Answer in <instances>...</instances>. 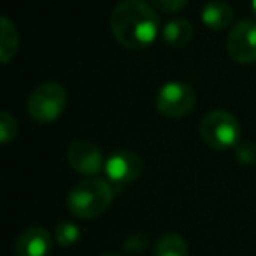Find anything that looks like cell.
<instances>
[{"instance_id":"obj_1","label":"cell","mask_w":256,"mask_h":256,"mask_svg":"<svg viewBox=\"0 0 256 256\" xmlns=\"http://www.w3.org/2000/svg\"><path fill=\"white\" fill-rule=\"evenodd\" d=\"M114 39L126 50L150 48L160 32V20L146 0H123L114 8L109 20Z\"/></svg>"},{"instance_id":"obj_2","label":"cell","mask_w":256,"mask_h":256,"mask_svg":"<svg viewBox=\"0 0 256 256\" xmlns=\"http://www.w3.org/2000/svg\"><path fill=\"white\" fill-rule=\"evenodd\" d=\"M112 188L104 179H86L68 192L67 207L79 220H95L112 204Z\"/></svg>"},{"instance_id":"obj_3","label":"cell","mask_w":256,"mask_h":256,"mask_svg":"<svg viewBox=\"0 0 256 256\" xmlns=\"http://www.w3.org/2000/svg\"><path fill=\"white\" fill-rule=\"evenodd\" d=\"M200 136L212 150H230L237 146L240 139V123L228 110H210L200 123Z\"/></svg>"},{"instance_id":"obj_4","label":"cell","mask_w":256,"mask_h":256,"mask_svg":"<svg viewBox=\"0 0 256 256\" xmlns=\"http://www.w3.org/2000/svg\"><path fill=\"white\" fill-rule=\"evenodd\" d=\"M67 107V92L60 82H44L28 96L26 110L37 123H53Z\"/></svg>"},{"instance_id":"obj_5","label":"cell","mask_w":256,"mask_h":256,"mask_svg":"<svg viewBox=\"0 0 256 256\" xmlns=\"http://www.w3.org/2000/svg\"><path fill=\"white\" fill-rule=\"evenodd\" d=\"M195 92L184 82L172 81L167 82L160 88L156 95V109L164 114L165 118L179 120L192 112L195 107Z\"/></svg>"},{"instance_id":"obj_6","label":"cell","mask_w":256,"mask_h":256,"mask_svg":"<svg viewBox=\"0 0 256 256\" xmlns=\"http://www.w3.org/2000/svg\"><path fill=\"white\" fill-rule=\"evenodd\" d=\"M226 51L237 64L248 65L256 62V23L244 20L230 30Z\"/></svg>"},{"instance_id":"obj_7","label":"cell","mask_w":256,"mask_h":256,"mask_svg":"<svg viewBox=\"0 0 256 256\" xmlns=\"http://www.w3.org/2000/svg\"><path fill=\"white\" fill-rule=\"evenodd\" d=\"M144 162L134 151L121 150L112 153L106 162V174L114 184L126 186L136 182L142 176Z\"/></svg>"},{"instance_id":"obj_8","label":"cell","mask_w":256,"mask_h":256,"mask_svg":"<svg viewBox=\"0 0 256 256\" xmlns=\"http://www.w3.org/2000/svg\"><path fill=\"white\" fill-rule=\"evenodd\" d=\"M68 165L74 168L78 174L84 176H96L102 170L104 156L102 151L92 140H74L67 150Z\"/></svg>"},{"instance_id":"obj_9","label":"cell","mask_w":256,"mask_h":256,"mask_svg":"<svg viewBox=\"0 0 256 256\" xmlns=\"http://www.w3.org/2000/svg\"><path fill=\"white\" fill-rule=\"evenodd\" d=\"M53 235L42 226H30L16 238L14 256H50Z\"/></svg>"},{"instance_id":"obj_10","label":"cell","mask_w":256,"mask_h":256,"mask_svg":"<svg viewBox=\"0 0 256 256\" xmlns=\"http://www.w3.org/2000/svg\"><path fill=\"white\" fill-rule=\"evenodd\" d=\"M202 22L207 28L214 30V32H221V30L228 28L234 22V11L232 8L223 2V0H212L207 2L202 9Z\"/></svg>"},{"instance_id":"obj_11","label":"cell","mask_w":256,"mask_h":256,"mask_svg":"<svg viewBox=\"0 0 256 256\" xmlns=\"http://www.w3.org/2000/svg\"><path fill=\"white\" fill-rule=\"evenodd\" d=\"M193 25L188 22V20H172L162 30V36H164V40L172 48H184L192 42L193 39Z\"/></svg>"},{"instance_id":"obj_12","label":"cell","mask_w":256,"mask_h":256,"mask_svg":"<svg viewBox=\"0 0 256 256\" xmlns=\"http://www.w3.org/2000/svg\"><path fill=\"white\" fill-rule=\"evenodd\" d=\"M18 48L20 36L16 25L8 16H2V30H0V60L2 64H9L18 53Z\"/></svg>"},{"instance_id":"obj_13","label":"cell","mask_w":256,"mask_h":256,"mask_svg":"<svg viewBox=\"0 0 256 256\" xmlns=\"http://www.w3.org/2000/svg\"><path fill=\"white\" fill-rule=\"evenodd\" d=\"M153 256H188V244L179 234H165L158 238Z\"/></svg>"},{"instance_id":"obj_14","label":"cell","mask_w":256,"mask_h":256,"mask_svg":"<svg viewBox=\"0 0 256 256\" xmlns=\"http://www.w3.org/2000/svg\"><path fill=\"white\" fill-rule=\"evenodd\" d=\"M81 235H82L81 228L76 223H70V221H62L56 226V232H54L56 244H60L62 248H70V246L78 244Z\"/></svg>"},{"instance_id":"obj_15","label":"cell","mask_w":256,"mask_h":256,"mask_svg":"<svg viewBox=\"0 0 256 256\" xmlns=\"http://www.w3.org/2000/svg\"><path fill=\"white\" fill-rule=\"evenodd\" d=\"M148 246H150L148 235L137 232V234L128 235V237L123 240V246H121V248H123V251L128 252V254L137 256V254H142V252L148 249Z\"/></svg>"},{"instance_id":"obj_16","label":"cell","mask_w":256,"mask_h":256,"mask_svg":"<svg viewBox=\"0 0 256 256\" xmlns=\"http://www.w3.org/2000/svg\"><path fill=\"white\" fill-rule=\"evenodd\" d=\"M18 134V121L8 112L0 114V137H2V144H9Z\"/></svg>"},{"instance_id":"obj_17","label":"cell","mask_w":256,"mask_h":256,"mask_svg":"<svg viewBox=\"0 0 256 256\" xmlns=\"http://www.w3.org/2000/svg\"><path fill=\"white\" fill-rule=\"evenodd\" d=\"M237 160L242 165H256V142H242L237 146Z\"/></svg>"},{"instance_id":"obj_18","label":"cell","mask_w":256,"mask_h":256,"mask_svg":"<svg viewBox=\"0 0 256 256\" xmlns=\"http://www.w3.org/2000/svg\"><path fill=\"white\" fill-rule=\"evenodd\" d=\"M153 6L156 9H160L162 12L176 14V12L182 11L188 6V0H153Z\"/></svg>"},{"instance_id":"obj_19","label":"cell","mask_w":256,"mask_h":256,"mask_svg":"<svg viewBox=\"0 0 256 256\" xmlns=\"http://www.w3.org/2000/svg\"><path fill=\"white\" fill-rule=\"evenodd\" d=\"M252 11H254V14H256V0H252Z\"/></svg>"},{"instance_id":"obj_20","label":"cell","mask_w":256,"mask_h":256,"mask_svg":"<svg viewBox=\"0 0 256 256\" xmlns=\"http://www.w3.org/2000/svg\"><path fill=\"white\" fill-rule=\"evenodd\" d=\"M102 256H118V254H112V252H106V254H102Z\"/></svg>"}]
</instances>
